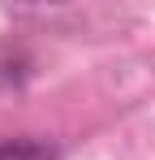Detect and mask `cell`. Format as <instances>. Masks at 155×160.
<instances>
[{"label": "cell", "mask_w": 155, "mask_h": 160, "mask_svg": "<svg viewBox=\"0 0 155 160\" xmlns=\"http://www.w3.org/2000/svg\"><path fill=\"white\" fill-rule=\"evenodd\" d=\"M0 160H56V147L43 138H13L0 143Z\"/></svg>", "instance_id": "6da1fadb"}]
</instances>
